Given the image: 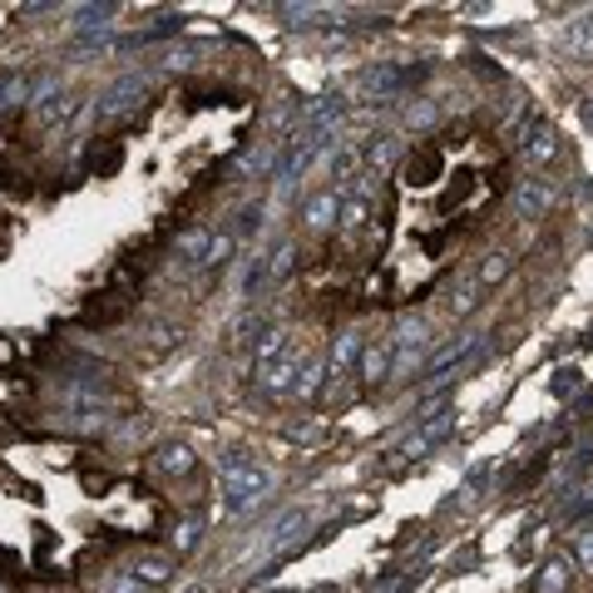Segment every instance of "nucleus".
<instances>
[{"instance_id":"6ab92c4d","label":"nucleus","mask_w":593,"mask_h":593,"mask_svg":"<svg viewBox=\"0 0 593 593\" xmlns=\"http://www.w3.org/2000/svg\"><path fill=\"white\" fill-rule=\"evenodd\" d=\"M445 158L440 148H416V154H406V188H430L440 178Z\"/></svg>"},{"instance_id":"393cba45","label":"nucleus","mask_w":593,"mask_h":593,"mask_svg":"<svg viewBox=\"0 0 593 593\" xmlns=\"http://www.w3.org/2000/svg\"><path fill=\"white\" fill-rule=\"evenodd\" d=\"M238 252H242V242L232 238L228 228H222V232H214V248H208L204 268H208V272H218V268H232V262H238Z\"/></svg>"},{"instance_id":"bb28decb","label":"nucleus","mask_w":593,"mask_h":593,"mask_svg":"<svg viewBox=\"0 0 593 593\" xmlns=\"http://www.w3.org/2000/svg\"><path fill=\"white\" fill-rule=\"evenodd\" d=\"M445 302H450V312L460 316H475V306H480V282H460V288H450V296H445Z\"/></svg>"},{"instance_id":"39448f33","label":"nucleus","mask_w":593,"mask_h":593,"mask_svg":"<svg viewBox=\"0 0 593 593\" xmlns=\"http://www.w3.org/2000/svg\"><path fill=\"white\" fill-rule=\"evenodd\" d=\"M148 470H154L158 480H168V485L194 480L198 475V450L188 440H158L154 455H148Z\"/></svg>"},{"instance_id":"0eeeda50","label":"nucleus","mask_w":593,"mask_h":593,"mask_svg":"<svg viewBox=\"0 0 593 593\" xmlns=\"http://www.w3.org/2000/svg\"><path fill=\"white\" fill-rule=\"evenodd\" d=\"M144 90H148V74H139V70L119 74V80H114L110 90L94 100V119H119L124 110H134V104L144 100Z\"/></svg>"},{"instance_id":"dca6fc26","label":"nucleus","mask_w":593,"mask_h":593,"mask_svg":"<svg viewBox=\"0 0 593 593\" xmlns=\"http://www.w3.org/2000/svg\"><path fill=\"white\" fill-rule=\"evenodd\" d=\"M326 391V356H306L302 366H296V381H292V396L296 406H312V400H322Z\"/></svg>"},{"instance_id":"5701e85b","label":"nucleus","mask_w":593,"mask_h":593,"mask_svg":"<svg viewBox=\"0 0 593 593\" xmlns=\"http://www.w3.org/2000/svg\"><path fill=\"white\" fill-rule=\"evenodd\" d=\"M569 559L579 564V574H593V519L569 529Z\"/></svg>"},{"instance_id":"f3484780","label":"nucleus","mask_w":593,"mask_h":593,"mask_svg":"<svg viewBox=\"0 0 593 593\" xmlns=\"http://www.w3.org/2000/svg\"><path fill=\"white\" fill-rule=\"evenodd\" d=\"M396 114H400V129L416 134V139H420V134H430V129H440V104L430 100V94H416V100H406Z\"/></svg>"},{"instance_id":"ddd939ff","label":"nucleus","mask_w":593,"mask_h":593,"mask_svg":"<svg viewBox=\"0 0 593 593\" xmlns=\"http://www.w3.org/2000/svg\"><path fill=\"white\" fill-rule=\"evenodd\" d=\"M356 376H362V386H366V391H381V386L391 381V342H386V332L371 336V342H366Z\"/></svg>"},{"instance_id":"1a4fd4ad","label":"nucleus","mask_w":593,"mask_h":593,"mask_svg":"<svg viewBox=\"0 0 593 593\" xmlns=\"http://www.w3.org/2000/svg\"><path fill=\"white\" fill-rule=\"evenodd\" d=\"M129 574L134 579H139V584L144 589H168V584H174V574H178V559L174 554H168V549H144V554H134L129 559Z\"/></svg>"},{"instance_id":"6e6552de","label":"nucleus","mask_w":593,"mask_h":593,"mask_svg":"<svg viewBox=\"0 0 593 593\" xmlns=\"http://www.w3.org/2000/svg\"><path fill=\"white\" fill-rule=\"evenodd\" d=\"M296 352H288L282 362H268V366H252V386H258L262 400H288L292 396V381H296Z\"/></svg>"},{"instance_id":"20e7f679","label":"nucleus","mask_w":593,"mask_h":593,"mask_svg":"<svg viewBox=\"0 0 593 593\" xmlns=\"http://www.w3.org/2000/svg\"><path fill=\"white\" fill-rule=\"evenodd\" d=\"M342 204H346V188L342 184H316L312 194L302 198V232H312V238H326V232H336V218H342Z\"/></svg>"},{"instance_id":"412c9836","label":"nucleus","mask_w":593,"mask_h":593,"mask_svg":"<svg viewBox=\"0 0 593 593\" xmlns=\"http://www.w3.org/2000/svg\"><path fill=\"white\" fill-rule=\"evenodd\" d=\"M15 110H30V74L25 70H0V119Z\"/></svg>"},{"instance_id":"4468645a","label":"nucleus","mask_w":593,"mask_h":593,"mask_svg":"<svg viewBox=\"0 0 593 593\" xmlns=\"http://www.w3.org/2000/svg\"><path fill=\"white\" fill-rule=\"evenodd\" d=\"M400 154H406V144H400V134H391V129L371 134V139L362 144V164H366V174H386V168H396V164H400Z\"/></svg>"},{"instance_id":"b1692460","label":"nucleus","mask_w":593,"mask_h":593,"mask_svg":"<svg viewBox=\"0 0 593 593\" xmlns=\"http://www.w3.org/2000/svg\"><path fill=\"white\" fill-rule=\"evenodd\" d=\"M510 272H514V258L495 248V252H485V262H480V272H475V282H480V288H500Z\"/></svg>"},{"instance_id":"cd10ccee","label":"nucleus","mask_w":593,"mask_h":593,"mask_svg":"<svg viewBox=\"0 0 593 593\" xmlns=\"http://www.w3.org/2000/svg\"><path fill=\"white\" fill-rule=\"evenodd\" d=\"M584 119H589V129H593V100L584 104Z\"/></svg>"},{"instance_id":"9d476101","label":"nucleus","mask_w":593,"mask_h":593,"mask_svg":"<svg viewBox=\"0 0 593 593\" xmlns=\"http://www.w3.org/2000/svg\"><path fill=\"white\" fill-rule=\"evenodd\" d=\"M554 148H559V134L549 119H529L524 129H519V158H524L529 168H544L549 158H554Z\"/></svg>"},{"instance_id":"c85d7f7f","label":"nucleus","mask_w":593,"mask_h":593,"mask_svg":"<svg viewBox=\"0 0 593 593\" xmlns=\"http://www.w3.org/2000/svg\"><path fill=\"white\" fill-rule=\"evenodd\" d=\"M0 593H10V589H6V584H0Z\"/></svg>"},{"instance_id":"f257e3e1","label":"nucleus","mask_w":593,"mask_h":593,"mask_svg":"<svg viewBox=\"0 0 593 593\" xmlns=\"http://www.w3.org/2000/svg\"><path fill=\"white\" fill-rule=\"evenodd\" d=\"M278 485H282V475L272 470V465H262L252 450H242V445L218 450V510L228 519L258 514L262 504L278 495Z\"/></svg>"},{"instance_id":"4be33fe9","label":"nucleus","mask_w":593,"mask_h":593,"mask_svg":"<svg viewBox=\"0 0 593 593\" xmlns=\"http://www.w3.org/2000/svg\"><path fill=\"white\" fill-rule=\"evenodd\" d=\"M74 110H80V94L65 90V94H55L50 104H40V110H30V114H35L40 129H55V124H70L74 119Z\"/></svg>"},{"instance_id":"7ed1b4c3","label":"nucleus","mask_w":593,"mask_h":593,"mask_svg":"<svg viewBox=\"0 0 593 593\" xmlns=\"http://www.w3.org/2000/svg\"><path fill=\"white\" fill-rule=\"evenodd\" d=\"M366 326H336L332 346H326V391H336L342 381H352V371L362 366V352H366Z\"/></svg>"},{"instance_id":"a878e982","label":"nucleus","mask_w":593,"mask_h":593,"mask_svg":"<svg viewBox=\"0 0 593 593\" xmlns=\"http://www.w3.org/2000/svg\"><path fill=\"white\" fill-rule=\"evenodd\" d=\"M94 593H154V589H144L129 569H104V574L94 579Z\"/></svg>"},{"instance_id":"a211bd4d","label":"nucleus","mask_w":593,"mask_h":593,"mask_svg":"<svg viewBox=\"0 0 593 593\" xmlns=\"http://www.w3.org/2000/svg\"><path fill=\"white\" fill-rule=\"evenodd\" d=\"M208 248H214V228H208V222H194V228H184L174 238V258H184L188 268H204Z\"/></svg>"},{"instance_id":"2eb2a0df","label":"nucleus","mask_w":593,"mask_h":593,"mask_svg":"<svg viewBox=\"0 0 593 593\" xmlns=\"http://www.w3.org/2000/svg\"><path fill=\"white\" fill-rule=\"evenodd\" d=\"M296 258H302V248H296V238H278V242H272V248H268V278H262V292H278V288H288V278H292Z\"/></svg>"},{"instance_id":"423d86ee","label":"nucleus","mask_w":593,"mask_h":593,"mask_svg":"<svg viewBox=\"0 0 593 593\" xmlns=\"http://www.w3.org/2000/svg\"><path fill=\"white\" fill-rule=\"evenodd\" d=\"M554 204H559V194L549 188V178H539V174H524V178L514 184V194H510V208H514L519 222L549 218V214H554Z\"/></svg>"},{"instance_id":"aec40b11","label":"nucleus","mask_w":593,"mask_h":593,"mask_svg":"<svg viewBox=\"0 0 593 593\" xmlns=\"http://www.w3.org/2000/svg\"><path fill=\"white\" fill-rule=\"evenodd\" d=\"M292 352V332L288 326H258V346H252V366H268L282 362Z\"/></svg>"},{"instance_id":"f03ea898","label":"nucleus","mask_w":593,"mask_h":593,"mask_svg":"<svg viewBox=\"0 0 593 593\" xmlns=\"http://www.w3.org/2000/svg\"><path fill=\"white\" fill-rule=\"evenodd\" d=\"M386 342H391V381L386 386L406 391L426 376V362H430V352H436L440 336H436V326H430L426 312H400L396 322H391Z\"/></svg>"},{"instance_id":"f8f14e48","label":"nucleus","mask_w":593,"mask_h":593,"mask_svg":"<svg viewBox=\"0 0 593 593\" xmlns=\"http://www.w3.org/2000/svg\"><path fill=\"white\" fill-rule=\"evenodd\" d=\"M574 574H579V564L569 559V549H559V554H549L544 564L534 569V593H574Z\"/></svg>"},{"instance_id":"9b49d317","label":"nucleus","mask_w":593,"mask_h":593,"mask_svg":"<svg viewBox=\"0 0 593 593\" xmlns=\"http://www.w3.org/2000/svg\"><path fill=\"white\" fill-rule=\"evenodd\" d=\"M204 539H208V514L204 510H188V514H178L174 534H168V554L184 564L188 554H198V549H204Z\"/></svg>"}]
</instances>
